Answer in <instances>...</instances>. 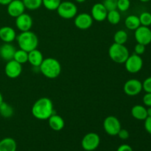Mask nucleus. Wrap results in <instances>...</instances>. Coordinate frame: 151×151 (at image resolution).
I'll list each match as a JSON object with an SVG mask.
<instances>
[{"label": "nucleus", "instance_id": "obj_1", "mask_svg": "<svg viewBox=\"0 0 151 151\" xmlns=\"http://www.w3.org/2000/svg\"><path fill=\"white\" fill-rule=\"evenodd\" d=\"M32 114L40 120L48 119L54 113L52 100L48 97H41L35 102L32 107Z\"/></svg>", "mask_w": 151, "mask_h": 151}, {"label": "nucleus", "instance_id": "obj_2", "mask_svg": "<svg viewBox=\"0 0 151 151\" xmlns=\"http://www.w3.org/2000/svg\"><path fill=\"white\" fill-rule=\"evenodd\" d=\"M40 72L49 79H55L61 72V65L57 59L54 58H47L44 59L39 66Z\"/></svg>", "mask_w": 151, "mask_h": 151}, {"label": "nucleus", "instance_id": "obj_3", "mask_svg": "<svg viewBox=\"0 0 151 151\" xmlns=\"http://www.w3.org/2000/svg\"><path fill=\"white\" fill-rule=\"evenodd\" d=\"M16 40L19 48L27 52L37 49L38 45V37L30 30L21 32L18 36H16Z\"/></svg>", "mask_w": 151, "mask_h": 151}, {"label": "nucleus", "instance_id": "obj_4", "mask_svg": "<svg viewBox=\"0 0 151 151\" xmlns=\"http://www.w3.org/2000/svg\"><path fill=\"white\" fill-rule=\"evenodd\" d=\"M109 57L116 63H124L129 57L128 49L124 44H118L114 43L109 50Z\"/></svg>", "mask_w": 151, "mask_h": 151}, {"label": "nucleus", "instance_id": "obj_5", "mask_svg": "<svg viewBox=\"0 0 151 151\" xmlns=\"http://www.w3.org/2000/svg\"><path fill=\"white\" fill-rule=\"evenodd\" d=\"M58 14L64 19H73L78 14V7L72 1H61L56 10Z\"/></svg>", "mask_w": 151, "mask_h": 151}, {"label": "nucleus", "instance_id": "obj_6", "mask_svg": "<svg viewBox=\"0 0 151 151\" xmlns=\"http://www.w3.org/2000/svg\"><path fill=\"white\" fill-rule=\"evenodd\" d=\"M100 138L96 133H88L86 134L81 141V145L86 151H93L100 145Z\"/></svg>", "mask_w": 151, "mask_h": 151}, {"label": "nucleus", "instance_id": "obj_7", "mask_svg": "<svg viewBox=\"0 0 151 151\" xmlns=\"http://www.w3.org/2000/svg\"><path fill=\"white\" fill-rule=\"evenodd\" d=\"M125 69L131 74H135L141 71L143 66V60L141 56L137 54L129 55L125 63Z\"/></svg>", "mask_w": 151, "mask_h": 151}, {"label": "nucleus", "instance_id": "obj_8", "mask_svg": "<svg viewBox=\"0 0 151 151\" xmlns=\"http://www.w3.org/2000/svg\"><path fill=\"white\" fill-rule=\"evenodd\" d=\"M103 128L106 134L110 136H116L122 128L119 119L114 116H109L104 119Z\"/></svg>", "mask_w": 151, "mask_h": 151}, {"label": "nucleus", "instance_id": "obj_9", "mask_svg": "<svg viewBox=\"0 0 151 151\" xmlns=\"http://www.w3.org/2000/svg\"><path fill=\"white\" fill-rule=\"evenodd\" d=\"M134 32V37L139 44L147 46L151 43V29L149 27L140 26L137 28Z\"/></svg>", "mask_w": 151, "mask_h": 151}, {"label": "nucleus", "instance_id": "obj_10", "mask_svg": "<svg viewBox=\"0 0 151 151\" xmlns=\"http://www.w3.org/2000/svg\"><path fill=\"white\" fill-rule=\"evenodd\" d=\"M124 92L128 96H137L142 91V83L137 79H130L125 82L123 87Z\"/></svg>", "mask_w": 151, "mask_h": 151}, {"label": "nucleus", "instance_id": "obj_11", "mask_svg": "<svg viewBox=\"0 0 151 151\" xmlns=\"http://www.w3.org/2000/svg\"><path fill=\"white\" fill-rule=\"evenodd\" d=\"M4 72L8 78L11 79L17 78L22 72V64L15 60H10L7 62L4 67Z\"/></svg>", "mask_w": 151, "mask_h": 151}, {"label": "nucleus", "instance_id": "obj_12", "mask_svg": "<svg viewBox=\"0 0 151 151\" xmlns=\"http://www.w3.org/2000/svg\"><path fill=\"white\" fill-rule=\"evenodd\" d=\"M93 24V19L88 13H82L76 15L75 19V25L80 29H88Z\"/></svg>", "mask_w": 151, "mask_h": 151}, {"label": "nucleus", "instance_id": "obj_13", "mask_svg": "<svg viewBox=\"0 0 151 151\" xmlns=\"http://www.w3.org/2000/svg\"><path fill=\"white\" fill-rule=\"evenodd\" d=\"M16 26L21 32L29 31L32 26V19L27 13H22L16 18Z\"/></svg>", "mask_w": 151, "mask_h": 151}, {"label": "nucleus", "instance_id": "obj_14", "mask_svg": "<svg viewBox=\"0 0 151 151\" xmlns=\"http://www.w3.org/2000/svg\"><path fill=\"white\" fill-rule=\"evenodd\" d=\"M25 6L22 0H13L7 5V11L10 16L13 18H16L24 13Z\"/></svg>", "mask_w": 151, "mask_h": 151}, {"label": "nucleus", "instance_id": "obj_15", "mask_svg": "<svg viewBox=\"0 0 151 151\" xmlns=\"http://www.w3.org/2000/svg\"><path fill=\"white\" fill-rule=\"evenodd\" d=\"M108 10L103 3H96L91 7V16L93 20L97 22H103L106 19Z\"/></svg>", "mask_w": 151, "mask_h": 151}, {"label": "nucleus", "instance_id": "obj_16", "mask_svg": "<svg viewBox=\"0 0 151 151\" xmlns=\"http://www.w3.org/2000/svg\"><path fill=\"white\" fill-rule=\"evenodd\" d=\"M16 38V32L13 27L4 26L0 28V39L4 43H11Z\"/></svg>", "mask_w": 151, "mask_h": 151}, {"label": "nucleus", "instance_id": "obj_17", "mask_svg": "<svg viewBox=\"0 0 151 151\" xmlns=\"http://www.w3.org/2000/svg\"><path fill=\"white\" fill-rule=\"evenodd\" d=\"M16 50L10 43H4L0 47V57L6 61L13 60Z\"/></svg>", "mask_w": 151, "mask_h": 151}, {"label": "nucleus", "instance_id": "obj_18", "mask_svg": "<svg viewBox=\"0 0 151 151\" xmlns=\"http://www.w3.org/2000/svg\"><path fill=\"white\" fill-rule=\"evenodd\" d=\"M49 126L55 131H60L63 129L65 126L64 119L60 115L53 114L48 119Z\"/></svg>", "mask_w": 151, "mask_h": 151}, {"label": "nucleus", "instance_id": "obj_19", "mask_svg": "<svg viewBox=\"0 0 151 151\" xmlns=\"http://www.w3.org/2000/svg\"><path fill=\"white\" fill-rule=\"evenodd\" d=\"M43 60H44L43 54L37 49L28 52V62L33 67H39Z\"/></svg>", "mask_w": 151, "mask_h": 151}, {"label": "nucleus", "instance_id": "obj_20", "mask_svg": "<svg viewBox=\"0 0 151 151\" xmlns=\"http://www.w3.org/2000/svg\"><path fill=\"white\" fill-rule=\"evenodd\" d=\"M131 115L138 120H145L147 117V109L142 105H136L131 109Z\"/></svg>", "mask_w": 151, "mask_h": 151}, {"label": "nucleus", "instance_id": "obj_21", "mask_svg": "<svg viewBox=\"0 0 151 151\" xmlns=\"http://www.w3.org/2000/svg\"><path fill=\"white\" fill-rule=\"evenodd\" d=\"M17 144L15 139L6 137L0 141V151H16Z\"/></svg>", "mask_w": 151, "mask_h": 151}, {"label": "nucleus", "instance_id": "obj_22", "mask_svg": "<svg viewBox=\"0 0 151 151\" xmlns=\"http://www.w3.org/2000/svg\"><path fill=\"white\" fill-rule=\"evenodd\" d=\"M125 25L130 30H136L139 27L141 26L139 18L136 15H130L125 19Z\"/></svg>", "mask_w": 151, "mask_h": 151}, {"label": "nucleus", "instance_id": "obj_23", "mask_svg": "<svg viewBox=\"0 0 151 151\" xmlns=\"http://www.w3.org/2000/svg\"><path fill=\"white\" fill-rule=\"evenodd\" d=\"M14 111L13 107L8 103L3 102L0 105V115L4 118H10L13 115Z\"/></svg>", "mask_w": 151, "mask_h": 151}, {"label": "nucleus", "instance_id": "obj_24", "mask_svg": "<svg viewBox=\"0 0 151 151\" xmlns=\"http://www.w3.org/2000/svg\"><path fill=\"white\" fill-rule=\"evenodd\" d=\"M106 19L108 22L111 24H117L120 22L121 20V15L119 10H114L108 11L107 17Z\"/></svg>", "mask_w": 151, "mask_h": 151}, {"label": "nucleus", "instance_id": "obj_25", "mask_svg": "<svg viewBox=\"0 0 151 151\" xmlns=\"http://www.w3.org/2000/svg\"><path fill=\"white\" fill-rule=\"evenodd\" d=\"M128 33L126 31L123 30V29L116 31L114 35V41L118 44H125L128 41Z\"/></svg>", "mask_w": 151, "mask_h": 151}, {"label": "nucleus", "instance_id": "obj_26", "mask_svg": "<svg viewBox=\"0 0 151 151\" xmlns=\"http://www.w3.org/2000/svg\"><path fill=\"white\" fill-rule=\"evenodd\" d=\"M13 60L17 61L18 63L23 64V63L28 62V52L24 51L23 50H16L15 52L14 57H13Z\"/></svg>", "mask_w": 151, "mask_h": 151}, {"label": "nucleus", "instance_id": "obj_27", "mask_svg": "<svg viewBox=\"0 0 151 151\" xmlns=\"http://www.w3.org/2000/svg\"><path fill=\"white\" fill-rule=\"evenodd\" d=\"M25 8L29 10H35L42 5V0H22Z\"/></svg>", "mask_w": 151, "mask_h": 151}, {"label": "nucleus", "instance_id": "obj_28", "mask_svg": "<svg viewBox=\"0 0 151 151\" xmlns=\"http://www.w3.org/2000/svg\"><path fill=\"white\" fill-rule=\"evenodd\" d=\"M61 0H42V5L49 10H56Z\"/></svg>", "mask_w": 151, "mask_h": 151}, {"label": "nucleus", "instance_id": "obj_29", "mask_svg": "<svg viewBox=\"0 0 151 151\" xmlns=\"http://www.w3.org/2000/svg\"><path fill=\"white\" fill-rule=\"evenodd\" d=\"M142 26L150 27L151 25V13L149 12H143L139 16Z\"/></svg>", "mask_w": 151, "mask_h": 151}, {"label": "nucleus", "instance_id": "obj_30", "mask_svg": "<svg viewBox=\"0 0 151 151\" xmlns=\"http://www.w3.org/2000/svg\"><path fill=\"white\" fill-rule=\"evenodd\" d=\"M131 1L130 0H118L117 10L121 12H125L130 8Z\"/></svg>", "mask_w": 151, "mask_h": 151}, {"label": "nucleus", "instance_id": "obj_31", "mask_svg": "<svg viewBox=\"0 0 151 151\" xmlns=\"http://www.w3.org/2000/svg\"><path fill=\"white\" fill-rule=\"evenodd\" d=\"M117 1L118 0H103V5L108 11L114 10H117Z\"/></svg>", "mask_w": 151, "mask_h": 151}, {"label": "nucleus", "instance_id": "obj_32", "mask_svg": "<svg viewBox=\"0 0 151 151\" xmlns=\"http://www.w3.org/2000/svg\"><path fill=\"white\" fill-rule=\"evenodd\" d=\"M142 89L146 93H151V76L146 78L142 83Z\"/></svg>", "mask_w": 151, "mask_h": 151}, {"label": "nucleus", "instance_id": "obj_33", "mask_svg": "<svg viewBox=\"0 0 151 151\" xmlns=\"http://www.w3.org/2000/svg\"><path fill=\"white\" fill-rule=\"evenodd\" d=\"M145 46L143 45V44H139L137 43L136 44V46L134 47V52H135V54L138 55H141L144 54L145 52Z\"/></svg>", "mask_w": 151, "mask_h": 151}, {"label": "nucleus", "instance_id": "obj_34", "mask_svg": "<svg viewBox=\"0 0 151 151\" xmlns=\"http://www.w3.org/2000/svg\"><path fill=\"white\" fill-rule=\"evenodd\" d=\"M117 136L119 137V139H121L125 140V139H128L129 138L130 134H129V132H128L126 129L121 128V129L119 130V133H118Z\"/></svg>", "mask_w": 151, "mask_h": 151}, {"label": "nucleus", "instance_id": "obj_35", "mask_svg": "<svg viewBox=\"0 0 151 151\" xmlns=\"http://www.w3.org/2000/svg\"><path fill=\"white\" fill-rule=\"evenodd\" d=\"M143 103L147 107H151V93H146L142 99Z\"/></svg>", "mask_w": 151, "mask_h": 151}, {"label": "nucleus", "instance_id": "obj_36", "mask_svg": "<svg viewBox=\"0 0 151 151\" xmlns=\"http://www.w3.org/2000/svg\"><path fill=\"white\" fill-rule=\"evenodd\" d=\"M144 121L145 128L146 131L151 135V116H147Z\"/></svg>", "mask_w": 151, "mask_h": 151}, {"label": "nucleus", "instance_id": "obj_37", "mask_svg": "<svg viewBox=\"0 0 151 151\" xmlns=\"http://www.w3.org/2000/svg\"><path fill=\"white\" fill-rule=\"evenodd\" d=\"M116 151H134V150H133L132 147H131V146L128 145L124 144V145H121L118 147Z\"/></svg>", "mask_w": 151, "mask_h": 151}, {"label": "nucleus", "instance_id": "obj_38", "mask_svg": "<svg viewBox=\"0 0 151 151\" xmlns=\"http://www.w3.org/2000/svg\"><path fill=\"white\" fill-rule=\"evenodd\" d=\"M13 0H0V4L1 5L7 6Z\"/></svg>", "mask_w": 151, "mask_h": 151}, {"label": "nucleus", "instance_id": "obj_39", "mask_svg": "<svg viewBox=\"0 0 151 151\" xmlns=\"http://www.w3.org/2000/svg\"><path fill=\"white\" fill-rule=\"evenodd\" d=\"M147 116H151V107H148L147 109Z\"/></svg>", "mask_w": 151, "mask_h": 151}, {"label": "nucleus", "instance_id": "obj_40", "mask_svg": "<svg viewBox=\"0 0 151 151\" xmlns=\"http://www.w3.org/2000/svg\"><path fill=\"white\" fill-rule=\"evenodd\" d=\"M3 102H4V100H3V96L2 94H1V93L0 92V105H1Z\"/></svg>", "mask_w": 151, "mask_h": 151}, {"label": "nucleus", "instance_id": "obj_41", "mask_svg": "<svg viewBox=\"0 0 151 151\" xmlns=\"http://www.w3.org/2000/svg\"><path fill=\"white\" fill-rule=\"evenodd\" d=\"M86 1V0H75V1H77L78 3H83L85 2Z\"/></svg>", "mask_w": 151, "mask_h": 151}, {"label": "nucleus", "instance_id": "obj_42", "mask_svg": "<svg viewBox=\"0 0 151 151\" xmlns=\"http://www.w3.org/2000/svg\"><path fill=\"white\" fill-rule=\"evenodd\" d=\"M139 1H141V2L146 3V2H148V1H150V0H139Z\"/></svg>", "mask_w": 151, "mask_h": 151}]
</instances>
